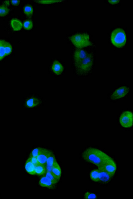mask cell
Returning <instances> with one entry per match:
<instances>
[{
	"mask_svg": "<svg viewBox=\"0 0 133 199\" xmlns=\"http://www.w3.org/2000/svg\"><path fill=\"white\" fill-rule=\"evenodd\" d=\"M82 156L86 161L97 166L101 167L108 160L112 158L100 150L92 148H89L83 152Z\"/></svg>",
	"mask_w": 133,
	"mask_h": 199,
	"instance_id": "cell-1",
	"label": "cell"
},
{
	"mask_svg": "<svg viewBox=\"0 0 133 199\" xmlns=\"http://www.w3.org/2000/svg\"><path fill=\"white\" fill-rule=\"evenodd\" d=\"M112 43L116 47L121 48L125 46L126 42V35L124 30L118 28L112 32L111 36Z\"/></svg>",
	"mask_w": 133,
	"mask_h": 199,
	"instance_id": "cell-2",
	"label": "cell"
},
{
	"mask_svg": "<svg viewBox=\"0 0 133 199\" xmlns=\"http://www.w3.org/2000/svg\"><path fill=\"white\" fill-rule=\"evenodd\" d=\"M69 38L73 44L78 48L81 49L92 45L89 36L87 34H76L71 36Z\"/></svg>",
	"mask_w": 133,
	"mask_h": 199,
	"instance_id": "cell-3",
	"label": "cell"
},
{
	"mask_svg": "<svg viewBox=\"0 0 133 199\" xmlns=\"http://www.w3.org/2000/svg\"><path fill=\"white\" fill-rule=\"evenodd\" d=\"M93 63V56L91 54L88 53L82 61L76 65L78 72L81 74H85L91 69Z\"/></svg>",
	"mask_w": 133,
	"mask_h": 199,
	"instance_id": "cell-4",
	"label": "cell"
},
{
	"mask_svg": "<svg viewBox=\"0 0 133 199\" xmlns=\"http://www.w3.org/2000/svg\"><path fill=\"white\" fill-rule=\"evenodd\" d=\"M119 122L121 125L125 128H129L132 125V113L130 111L123 112L119 118Z\"/></svg>",
	"mask_w": 133,
	"mask_h": 199,
	"instance_id": "cell-5",
	"label": "cell"
},
{
	"mask_svg": "<svg viewBox=\"0 0 133 199\" xmlns=\"http://www.w3.org/2000/svg\"><path fill=\"white\" fill-rule=\"evenodd\" d=\"M98 168L103 169L113 176L116 170L117 167L115 162L112 158L108 160L101 167Z\"/></svg>",
	"mask_w": 133,
	"mask_h": 199,
	"instance_id": "cell-6",
	"label": "cell"
},
{
	"mask_svg": "<svg viewBox=\"0 0 133 199\" xmlns=\"http://www.w3.org/2000/svg\"><path fill=\"white\" fill-rule=\"evenodd\" d=\"M129 89L127 86H123L116 90L110 97L112 100H117L124 96L129 92Z\"/></svg>",
	"mask_w": 133,
	"mask_h": 199,
	"instance_id": "cell-7",
	"label": "cell"
},
{
	"mask_svg": "<svg viewBox=\"0 0 133 199\" xmlns=\"http://www.w3.org/2000/svg\"><path fill=\"white\" fill-rule=\"evenodd\" d=\"M98 169L99 174L98 182L103 184L108 182L112 176L102 168H98Z\"/></svg>",
	"mask_w": 133,
	"mask_h": 199,
	"instance_id": "cell-8",
	"label": "cell"
},
{
	"mask_svg": "<svg viewBox=\"0 0 133 199\" xmlns=\"http://www.w3.org/2000/svg\"><path fill=\"white\" fill-rule=\"evenodd\" d=\"M39 184L42 187L54 189L55 188L57 184L45 176H43L39 180Z\"/></svg>",
	"mask_w": 133,
	"mask_h": 199,
	"instance_id": "cell-9",
	"label": "cell"
},
{
	"mask_svg": "<svg viewBox=\"0 0 133 199\" xmlns=\"http://www.w3.org/2000/svg\"><path fill=\"white\" fill-rule=\"evenodd\" d=\"M52 152L49 150L43 148L40 154L37 157L38 165L45 166L47 158Z\"/></svg>",
	"mask_w": 133,
	"mask_h": 199,
	"instance_id": "cell-10",
	"label": "cell"
},
{
	"mask_svg": "<svg viewBox=\"0 0 133 199\" xmlns=\"http://www.w3.org/2000/svg\"><path fill=\"white\" fill-rule=\"evenodd\" d=\"M88 53L84 50L78 48L75 52L74 58L76 65L82 61L88 54Z\"/></svg>",
	"mask_w": 133,
	"mask_h": 199,
	"instance_id": "cell-11",
	"label": "cell"
},
{
	"mask_svg": "<svg viewBox=\"0 0 133 199\" xmlns=\"http://www.w3.org/2000/svg\"><path fill=\"white\" fill-rule=\"evenodd\" d=\"M56 162L55 155L52 152L48 157L46 161L45 164L46 171L51 173L53 166Z\"/></svg>",
	"mask_w": 133,
	"mask_h": 199,
	"instance_id": "cell-12",
	"label": "cell"
},
{
	"mask_svg": "<svg viewBox=\"0 0 133 199\" xmlns=\"http://www.w3.org/2000/svg\"><path fill=\"white\" fill-rule=\"evenodd\" d=\"M35 166L32 162L29 157L25 163V168L26 171L30 174L35 175Z\"/></svg>",
	"mask_w": 133,
	"mask_h": 199,
	"instance_id": "cell-13",
	"label": "cell"
},
{
	"mask_svg": "<svg viewBox=\"0 0 133 199\" xmlns=\"http://www.w3.org/2000/svg\"><path fill=\"white\" fill-rule=\"evenodd\" d=\"M51 173L57 179L59 180L62 172L61 167L57 162L54 165Z\"/></svg>",
	"mask_w": 133,
	"mask_h": 199,
	"instance_id": "cell-14",
	"label": "cell"
},
{
	"mask_svg": "<svg viewBox=\"0 0 133 199\" xmlns=\"http://www.w3.org/2000/svg\"><path fill=\"white\" fill-rule=\"evenodd\" d=\"M52 69L54 73L59 75L62 72L63 68L61 64L57 60H55L52 66Z\"/></svg>",
	"mask_w": 133,
	"mask_h": 199,
	"instance_id": "cell-15",
	"label": "cell"
},
{
	"mask_svg": "<svg viewBox=\"0 0 133 199\" xmlns=\"http://www.w3.org/2000/svg\"><path fill=\"white\" fill-rule=\"evenodd\" d=\"M40 103V101L38 98L36 97H31L26 100V105L28 107L31 108L38 105Z\"/></svg>",
	"mask_w": 133,
	"mask_h": 199,
	"instance_id": "cell-16",
	"label": "cell"
},
{
	"mask_svg": "<svg viewBox=\"0 0 133 199\" xmlns=\"http://www.w3.org/2000/svg\"><path fill=\"white\" fill-rule=\"evenodd\" d=\"M11 24L13 30L15 31L20 30L22 29L23 25L21 22L16 19H13L11 20Z\"/></svg>",
	"mask_w": 133,
	"mask_h": 199,
	"instance_id": "cell-17",
	"label": "cell"
},
{
	"mask_svg": "<svg viewBox=\"0 0 133 199\" xmlns=\"http://www.w3.org/2000/svg\"><path fill=\"white\" fill-rule=\"evenodd\" d=\"M46 172V167L44 165H38L36 167L35 174L39 176H43Z\"/></svg>",
	"mask_w": 133,
	"mask_h": 199,
	"instance_id": "cell-18",
	"label": "cell"
},
{
	"mask_svg": "<svg viewBox=\"0 0 133 199\" xmlns=\"http://www.w3.org/2000/svg\"><path fill=\"white\" fill-rule=\"evenodd\" d=\"M6 41L1 40L0 44V60L6 56L5 51V45Z\"/></svg>",
	"mask_w": 133,
	"mask_h": 199,
	"instance_id": "cell-19",
	"label": "cell"
},
{
	"mask_svg": "<svg viewBox=\"0 0 133 199\" xmlns=\"http://www.w3.org/2000/svg\"><path fill=\"white\" fill-rule=\"evenodd\" d=\"M24 11L27 16L30 17L32 16L33 12V8L30 5H26L24 8Z\"/></svg>",
	"mask_w": 133,
	"mask_h": 199,
	"instance_id": "cell-20",
	"label": "cell"
},
{
	"mask_svg": "<svg viewBox=\"0 0 133 199\" xmlns=\"http://www.w3.org/2000/svg\"><path fill=\"white\" fill-rule=\"evenodd\" d=\"M99 174L98 169H94L91 171L90 176L91 179L93 181L98 182Z\"/></svg>",
	"mask_w": 133,
	"mask_h": 199,
	"instance_id": "cell-21",
	"label": "cell"
},
{
	"mask_svg": "<svg viewBox=\"0 0 133 199\" xmlns=\"http://www.w3.org/2000/svg\"><path fill=\"white\" fill-rule=\"evenodd\" d=\"M9 10L4 5L0 6V17H3L6 15L9 12Z\"/></svg>",
	"mask_w": 133,
	"mask_h": 199,
	"instance_id": "cell-22",
	"label": "cell"
},
{
	"mask_svg": "<svg viewBox=\"0 0 133 199\" xmlns=\"http://www.w3.org/2000/svg\"><path fill=\"white\" fill-rule=\"evenodd\" d=\"M43 176H45L49 179L57 184V183L59 181V180L54 176L51 172H49L46 171Z\"/></svg>",
	"mask_w": 133,
	"mask_h": 199,
	"instance_id": "cell-23",
	"label": "cell"
},
{
	"mask_svg": "<svg viewBox=\"0 0 133 199\" xmlns=\"http://www.w3.org/2000/svg\"><path fill=\"white\" fill-rule=\"evenodd\" d=\"M43 148L38 147L34 149L30 153L29 157H37L40 154Z\"/></svg>",
	"mask_w": 133,
	"mask_h": 199,
	"instance_id": "cell-24",
	"label": "cell"
},
{
	"mask_svg": "<svg viewBox=\"0 0 133 199\" xmlns=\"http://www.w3.org/2000/svg\"><path fill=\"white\" fill-rule=\"evenodd\" d=\"M23 26L24 28L26 30H30L33 27L32 23L30 20H26L24 22Z\"/></svg>",
	"mask_w": 133,
	"mask_h": 199,
	"instance_id": "cell-25",
	"label": "cell"
},
{
	"mask_svg": "<svg viewBox=\"0 0 133 199\" xmlns=\"http://www.w3.org/2000/svg\"><path fill=\"white\" fill-rule=\"evenodd\" d=\"M84 198H97V197L96 195L94 193L87 192H86L84 195Z\"/></svg>",
	"mask_w": 133,
	"mask_h": 199,
	"instance_id": "cell-26",
	"label": "cell"
},
{
	"mask_svg": "<svg viewBox=\"0 0 133 199\" xmlns=\"http://www.w3.org/2000/svg\"><path fill=\"white\" fill-rule=\"evenodd\" d=\"M60 1H36L37 2L39 3L44 4H49Z\"/></svg>",
	"mask_w": 133,
	"mask_h": 199,
	"instance_id": "cell-27",
	"label": "cell"
},
{
	"mask_svg": "<svg viewBox=\"0 0 133 199\" xmlns=\"http://www.w3.org/2000/svg\"><path fill=\"white\" fill-rule=\"evenodd\" d=\"M29 157L30 158L32 162L34 165L35 167L38 165V161L37 157Z\"/></svg>",
	"mask_w": 133,
	"mask_h": 199,
	"instance_id": "cell-28",
	"label": "cell"
},
{
	"mask_svg": "<svg viewBox=\"0 0 133 199\" xmlns=\"http://www.w3.org/2000/svg\"><path fill=\"white\" fill-rule=\"evenodd\" d=\"M20 1H10L12 5L15 6H17L19 4Z\"/></svg>",
	"mask_w": 133,
	"mask_h": 199,
	"instance_id": "cell-29",
	"label": "cell"
},
{
	"mask_svg": "<svg viewBox=\"0 0 133 199\" xmlns=\"http://www.w3.org/2000/svg\"><path fill=\"white\" fill-rule=\"evenodd\" d=\"M119 1H113V0H108V1L109 3L112 4H115L118 3Z\"/></svg>",
	"mask_w": 133,
	"mask_h": 199,
	"instance_id": "cell-30",
	"label": "cell"
},
{
	"mask_svg": "<svg viewBox=\"0 0 133 199\" xmlns=\"http://www.w3.org/2000/svg\"><path fill=\"white\" fill-rule=\"evenodd\" d=\"M5 4L6 5V6H9V1H5Z\"/></svg>",
	"mask_w": 133,
	"mask_h": 199,
	"instance_id": "cell-31",
	"label": "cell"
},
{
	"mask_svg": "<svg viewBox=\"0 0 133 199\" xmlns=\"http://www.w3.org/2000/svg\"><path fill=\"white\" fill-rule=\"evenodd\" d=\"M1 40H0V42H1Z\"/></svg>",
	"mask_w": 133,
	"mask_h": 199,
	"instance_id": "cell-32",
	"label": "cell"
}]
</instances>
